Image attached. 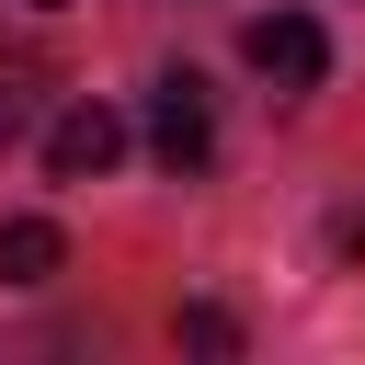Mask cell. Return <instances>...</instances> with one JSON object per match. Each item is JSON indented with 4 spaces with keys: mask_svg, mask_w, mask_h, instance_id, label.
<instances>
[{
    "mask_svg": "<svg viewBox=\"0 0 365 365\" xmlns=\"http://www.w3.org/2000/svg\"><path fill=\"white\" fill-rule=\"evenodd\" d=\"M240 46H251V68H262L274 91H308V80L331 68V34H319L308 11H262V23L240 34Z\"/></svg>",
    "mask_w": 365,
    "mask_h": 365,
    "instance_id": "3",
    "label": "cell"
},
{
    "mask_svg": "<svg viewBox=\"0 0 365 365\" xmlns=\"http://www.w3.org/2000/svg\"><path fill=\"white\" fill-rule=\"evenodd\" d=\"M34 137V68H0V148Z\"/></svg>",
    "mask_w": 365,
    "mask_h": 365,
    "instance_id": "5",
    "label": "cell"
},
{
    "mask_svg": "<svg viewBox=\"0 0 365 365\" xmlns=\"http://www.w3.org/2000/svg\"><path fill=\"white\" fill-rule=\"evenodd\" d=\"M114 160H125V114H114V103H68V114L46 125V171H57V182H103Z\"/></svg>",
    "mask_w": 365,
    "mask_h": 365,
    "instance_id": "2",
    "label": "cell"
},
{
    "mask_svg": "<svg viewBox=\"0 0 365 365\" xmlns=\"http://www.w3.org/2000/svg\"><path fill=\"white\" fill-rule=\"evenodd\" d=\"M34 11H57V0H34Z\"/></svg>",
    "mask_w": 365,
    "mask_h": 365,
    "instance_id": "7",
    "label": "cell"
},
{
    "mask_svg": "<svg viewBox=\"0 0 365 365\" xmlns=\"http://www.w3.org/2000/svg\"><path fill=\"white\" fill-rule=\"evenodd\" d=\"M57 262H68L57 217H0V285H46Z\"/></svg>",
    "mask_w": 365,
    "mask_h": 365,
    "instance_id": "4",
    "label": "cell"
},
{
    "mask_svg": "<svg viewBox=\"0 0 365 365\" xmlns=\"http://www.w3.org/2000/svg\"><path fill=\"white\" fill-rule=\"evenodd\" d=\"M182 342H205V354H228V342H240V319H228V308H182Z\"/></svg>",
    "mask_w": 365,
    "mask_h": 365,
    "instance_id": "6",
    "label": "cell"
},
{
    "mask_svg": "<svg viewBox=\"0 0 365 365\" xmlns=\"http://www.w3.org/2000/svg\"><path fill=\"white\" fill-rule=\"evenodd\" d=\"M148 148H160V171H205V148H217V103H205L194 68H160V91H148Z\"/></svg>",
    "mask_w": 365,
    "mask_h": 365,
    "instance_id": "1",
    "label": "cell"
}]
</instances>
